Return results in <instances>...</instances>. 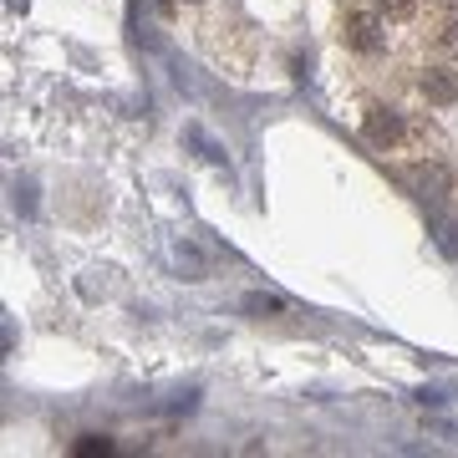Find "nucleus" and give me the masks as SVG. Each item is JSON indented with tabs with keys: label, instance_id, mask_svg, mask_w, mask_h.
<instances>
[{
	"label": "nucleus",
	"instance_id": "nucleus-2",
	"mask_svg": "<svg viewBox=\"0 0 458 458\" xmlns=\"http://www.w3.org/2000/svg\"><path fill=\"white\" fill-rule=\"evenodd\" d=\"M361 132H367V143H372V148H387V143L403 138V117H397L393 107H372L367 123H361Z\"/></svg>",
	"mask_w": 458,
	"mask_h": 458
},
{
	"label": "nucleus",
	"instance_id": "nucleus-3",
	"mask_svg": "<svg viewBox=\"0 0 458 458\" xmlns=\"http://www.w3.org/2000/svg\"><path fill=\"white\" fill-rule=\"evenodd\" d=\"M423 98L428 102H458V77L454 72H443V66L423 72Z\"/></svg>",
	"mask_w": 458,
	"mask_h": 458
},
{
	"label": "nucleus",
	"instance_id": "nucleus-7",
	"mask_svg": "<svg viewBox=\"0 0 458 458\" xmlns=\"http://www.w3.org/2000/svg\"><path fill=\"white\" fill-rule=\"evenodd\" d=\"M443 47H448V51H454V56H458V21H454V26H448V31H443Z\"/></svg>",
	"mask_w": 458,
	"mask_h": 458
},
{
	"label": "nucleus",
	"instance_id": "nucleus-1",
	"mask_svg": "<svg viewBox=\"0 0 458 458\" xmlns=\"http://www.w3.org/2000/svg\"><path fill=\"white\" fill-rule=\"evenodd\" d=\"M342 36H346V47L361 51V56H377V51H382V41H387V36H382V21L367 16V11H352V16H346V26H342Z\"/></svg>",
	"mask_w": 458,
	"mask_h": 458
},
{
	"label": "nucleus",
	"instance_id": "nucleus-5",
	"mask_svg": "<svg viewBox=\"0 0 458 458\" xmlns=\"http://www.w3.org/2000/svg\"><path fill=\"white\" fill-rule=\"evenodd\" d=\"M377 5H382V11H387V16H412V5H418V0H377Z\"/></svg>",
	"mask_w": 458,
	"mask_h": 458
},
{
	"label": "nucleus",
	"instance_id": "nucleus-6",
	"mask_svg": "<svg viewBox=\"0 0 458 458\" xmlns=\"http://www.w3.org/2000/svg\"><path fill=\"white\" fill-rule=\"evenodd\" d=\"M245 306H250V311H280V301H276V295H250Z\"/></svg>",
	"mask_w": 458,
	"mask_h": 458
},
{
	"label": "nucleus",
	"instance_id": "nucleus-4",
	"mask_svg": "<svg viewBox=\"0 0 458 458\" xmlns=\"http://www.w3.org/2000/svg\"><path fill=\"white\" fill-rule=\"evenodd\" d=\"M77 454L92 458V454H113V438H102V433H87L82 443H77Z\"/></svg>",
	"mask_w": 458,
	"mask_h": 458
}]
</instances>
